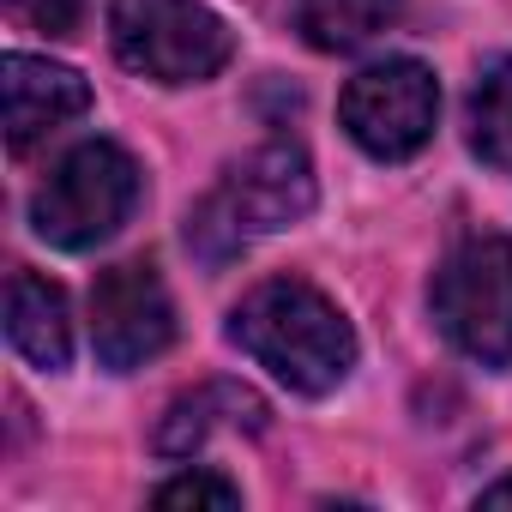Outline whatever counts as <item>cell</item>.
Returning <instances> with one entry per match:
<instances>
[{"label": "cell", "instance_id": "cell-1", "mask_svg": "<svg viewBox=\"0 0 512 512\" xmlns=\"http://www.w3.org/2000/svg\"><path fill=\"white\" fill-rule=\"evenodd\" d=\"M229 344H241L272 380H284L302 398H326L356 368V332L338 314L332 296H320L302 278H266L253 284L229 314Z\"/></svg>", "mask_w": 512, "mask_h": 512}, {"label": "cell", "instance_id": "cell-2", "mask_svg": "<svg viewBox=\"0 0 512 512\" xmlns=\"http://www.w3.org/2000/svg\"><path fill=\"white\" fill-rule=\"evenodd\" d=\"M314 211V163L302 145L272 139L223 169V181L187 211V247L205 266H223Z\"/></svg>", "mask_w": 512, "mask_h": 512}, {"label": "cell", "instance_id": "cell-3", "mask_svg": "<svg viewBox=\"0 0 512 512\" xmlns=\"http://www.w3.org/2000/svg\"><path fill=\"white\" fill-rule=\"evenodd\" d=\"M139 205V163L115 145V139H85L73 145L49 181L37 187L31 199V229L49 241V247H67V253H85V247H103Z\"/></svg>", "mask_w": 512, "mask_h": 512}, {"label": "cell", "instance_id": "cell-4", "mask_svg": "<svg viewBox=\"0 0 512 512\" xmlns=\"http://www.w3.org/2000/svg\"><path fill=\"white\" fill-rule=\"evenodd\" d=\"M109 43L127 73L157 85H199L229 67L235 37L199 0H115Z\"/></svg>", "mask_w": 512, "mask_h": 512}, {"label": "cell", "instance_id": "cell-5", "mask_svg": "<svg viewBox=\"0 0 512 512\" xmlns=\"http://www.w3.org/2000/svg\"><path fill=\"white\" fill-rule=\"evenodd\" d=\"M434 320L440 332L482 368L512 362V241L470 235L434 272Z\"/></svg>", "mask_w": 512, "mask_h": 512}, {"label": "cell", "instance_id": "cell-6", "mask_svg": "<svg viewBox=\"0 0 512 512\" xmlns=\"http://www.w3.org/2000/svg\"><path fill=\"white\" fill-rule=\"evenodd\" d=\"M344 133L380 157V163H404L434 139V115H440V85L422 61H374L344 85Z\"/></svg>", "mask_w": 512, "mask_h": 512}, {"label": "cell", "instance_id": "cell-7", "mask_svg": "<svg viewBox=\"0 0 512 512\" xmlns=\"http://www.w3.org/2000/svg\"><path fill=\"white\" fill-rule=\"evenodd\" d=\"M175 344V302L151 260H121L91 284V350L103 368L133 374Z\"/></svg>", "mask_w": 512, "mask_h": 512}, {"label": "cell", "instance_id": "cell-8", "mask_svg": "<svg viewBox=\"0 0 512 512\" xmlns=\"http://www.w3.org/2000/svg\"><path fill=\"white\" fill-rule=\"evenodd\" d=\"M0 103H7V145L31 151L37 139L61 133L67 121H79L91 109V85L73 67L37 61V55H7V67H0Z\"/></svg>", "mask_w": 512, "mask_h": 512}, {"label": "cell", "instance_id": "cell-9", "mask_svg": "<svg viewBox=\"0 0 512 512\" xmlns=\"http://www.w3.org/2000/svg\"><path fill=\"white\" fill-rule=\"evenodd\" d=\"M7 338L31 368L61 374L73 362V314H67L61 284L37 272H13L7 278Z\"/></svg>", "mask_w": 512, "mask_h": 512}, {"label": "cell", "instance_id": "cell-10", "mask_svg": "<svg viewBox=\"0 0 512 512\" xmlns=\"http://www.w3.org/2000/svg\"><path fill=\"white\" fill-rule=\"evenodd\" d=\"M217 428L260 434L266 428V398L235 386V380H211V386H199V392H187V398L169 404V416L157 422V452L163 458H193Z\"/></svg>", "mask_w": 512, "mask_h": 512}, {"label": "cell", "instance_id": "cell-11", "mask_svg": "<svg viewBox=\"0 0 512 512\" xmlns=\"http://www.w3.org/2000/svg\"><path fill=\"white\" fill-rule=\"evenodd\" d=\"M404 13V0H296V31L320 55H350L392 31Z\"/></svg>", "mask_w": 512, "mask_h": 512}, {"label": "cell", "instance_id": "cell-12", "mask_svg": "<svg viewBox=\"0 0 512 512\" xmlns=\"http://www.w3.org/2000/svg\"><path fill=\"white\" fill-rule=\"evenodd\" d=\"M464 133H470V151L488 169H512V55H494L476 73L470 109H464Z\"/></svg>", "mask_w": 512, "mask_h": 512}, {"label": "cell", "instance_id": "cell-13", "mask_svg": "<svg viewBox=\"0 0 512 512\" xmlns=\"http://www.w3.org/2000/svg\"><path fill=\"white\" fill-rule=\"evenodd\" d=\"M157 506H241V488L229 476L187 470V476H175V482L157 488Z\"/></svg>", "mask_w": 512, "mask_h": 512}, {"label": "cell", "instance_id": "cell-14", "mask_svg": "<svg viewBox=\"0 0 512 512\" xmlns=\"http://www.w3.org/2000/svg\"><path fill=\"white\" fill-rule=\"evenodd\" d=\"M7 7H13L25 25L49 31V37H73L79 19H85V0H7Z\"/></svg>", "mask_w": 512, "mask_h": 512}, {"label": "cell", "instance_id": "cell-15", "mask_svg": "<svg viewBox=\"0 0 512 512\" xmlns=\"http://www.w3.org/2000/svg\"><path fill=\"white\" fill-rule=\"evenodd\" d=\"M482 506H512V476H500L494 488H482Z\"/></svg>", "mask_w": 512, "mask_h": 512}]
</instances>
